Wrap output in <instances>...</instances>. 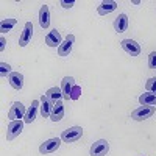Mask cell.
Returning a JSON list of instances; mask_svg holds the SVG:
<instances>
[{
    "instance_id": "cell-1",
    "label": "cell",
    "mask_w": 156,
    "mask_h": 156,
    "mask_svg": "<svg viewBox=\"0 0 156 156\" xmlns=\"http://www.w3.org/2000/svg\"><path fill=\"white\" fill-rule=\"evenodd\" d=\"M81 136H83V128L81 126H72V128H67L66 131H62L61 140L70 144V142H76Z\"/></svg>"
},
{
    "instance_id": "cell-2",
    "label": "cell",
    "mask_w": 156,
    "mask_h": 156,
    "mask_svg": "<svg viewBox=\"0 0 156 156\" xmlns=\"http://www.w3.org/2000/svg\"><path fill=\"white\" fill-rule=\"evenodd\" d=\"M154 114V106H139L137 109H134L131 112V119L140 122V120H145V119H150V117Z\"/></svg>"
},
{
    "instance_id": "cell-3",
    "label": "cell",
    "mask_w": 156,
    "mask_h": 156,
    "mask_svg": "<svg viewBox=\"0 0 156 156\" xmlns=\"http://www.w3.org/2000/svg\"><path fill=\"white\" fill-rule=\"evenodd\" d=\"M25 114H27L25 106L22 105L20 101H14L12 106H11V109H9V112H8V119H11V122L12 120H20L22 117H25Z\"/></svg>"
},
{
    "instance_id": "cell-4",
    "label": "cell",
    "mask_w": 156,
    "mask_h": 156,
    "mask_svg": "<svg viewBox=\"0 0 156 156\" xmlns=\"http://www.w3.org/2000/svg\"><path fill=\"white\" fill-rule=\"evenodd\" d=\"M109 150V144L108 140L100 139L97 142H94L92 147H90V156H105Z\"/></svg>"
},
{
    "instance_id": "cell-5",
    "label": "cell",
    "mask_w": 156,
    "mask_h": 156,
    "mask_svg": "<svg viewBox=\"0 0 156 156\" xmlns=\"http://www.w3.org/2000/svg\"><path fill=\"white\" fill-rule=\"evenodd\" d=\"M120 45L128 55H131V56H139L140 55V45L136 41H133V39H123V41L120 42Z\"/></svg>"
},
{
    "instance_id": "cell-6",
    "label": "cell",
    "mask_w": 156,
    "mask_h": 156,
    "mask_svg": "<svg viewBox=\"0 0 156 156\" xmlns=\"http://www.w3.org/2000/svg\"><path fill=\"white\" fill-rule=\"evenodd\" d=\"M59 145H61V139L53 137V139H48V140H45L44 144H42L41 147H39V151H41L42 154H50V153L56 151V150L59 148Z\"/></svg>"
},
{
    "instance_id": "cell-7",
    "label": "cell",
    "mask_w": 156,
    "mask_h": 156,
    "mask_svg": "<svg viewBox=\"0 0 156 156\" xmlns=\"http://www.w3.org/2000/svg\"><path fill=\"white\" fill-rule=\"evenodd\" d=\"M23 129V122L22 120H12L8 125V131H6V139L12 140L14 137H17Z\"/></svg>"
},
{
    "instance_id": "cell-8",
    "label": "cell",
    "mask_w": 156,
    "mask_h": 156,
    "mask_svg": "<svg viewBox=\"0 0 156 156\" xmlns=\"http://www.w3.org/2000/svg\"><path fill=\"white\" fill-rule=\"evenodd\" d=\"M73 42H75V36L73 34H67V37L64 39V42H61V45L58 47V55L59 56H67L72 51Z\"/></svg>"
},
{
    "instance_id": "cell-9",
    "label": "cell",
    "mask_w": 156,
    "mask_h": 156,
    "mask_svg": "<svg viewBox=\"0 0 156 156\" xmlns=\"http://www.w3.org/2000/svg\"><path fill=\"white\" fill-rule=\"evenodd\" d=\"M31 34H33V23L31 22H27L25 23V27H23V31L19 37V45L20 47H25L30 41H31Z\"/></svg>"
},
{
    "instance_id": "cell-10",
    "label": "cell",
    "mask_w": 156,
    "mask_h": 156,
    "mask_svg": "<svg viewBox=\"0 0 156 156\" xmlns=\"http://www.w3.org/2000/svg\"><path fill=\"white\" fill-rule=\"evenodd\" d=\"M64 117V103L59 100L56 103H53V109H51V114H50V120L51 122H59L62 120Z\"/></svg>"
},
{
    "instance_id": "cell-11",
    "label": "cell",
    "mask_w": 156,
    "mask_h": 156,
    "mask_svg": "<svg viewBox=\"0 0 156 156\" xmlns=\"http://www.w3.org/2000/svg\"><path fill=\"white\" fill-rule=\"evenodd\" d=\"M115 9H117V2H114V0H105V2H101L100 6L97 8V12L100 16H106Z\"/></svg>"
},
{
    "instance_id": "cell-12",
    "label": "cell",
    "mask_w": 156,
    "mask_h": 156,
    "mask_svg": "<svg viewBox=\"0 0 156 156\" xmlns=\"http://www.w3.org/2000/svg\"><path fill=\"white\" fill-rule=\"evenodd\" d=\"M73 78L72 76H64L62 78V84H61V92H62V97L69 100L70 98V92H72V89H73Z\"/></svg>"
},
{
    "instance_id": "cell-13",
    "label": "cell",
    "mask_w": 156,
    "mask_h": 156,
    "mask_svg": "<svg viewBox=\"0 0 156 156\" xmlns=\"http://www.w3.org/2000/svg\"><path fill=\"white\" fill-rule=\"evenodd\" d=\"M45 44L48 45V47H59L61 45V33L55 28V30H51L48 34H47V37H45Z\"/></svg>"
},
{
    "instance_id": "cell-14",
    "label": "cell",
    "mask_w": 156,
    "mask_h": 156,
    "mask_svg": "<svg viewBox=\"0 0 156 156\" xmlns=\"http://www.w3.org/2000/svg\"><path fill=\"white\" fill-rule=\"evenodd\" d=\"M39 25L42 28H48L50 25V9L47 5L41 6V9H39Z\"/></svg>"
},
{
    "instance_id": "cell-15",
    "label": "cell",
    "mask_w": 156,
    "mask_h": 156,
    "mask_svg": "<svg viewBox=\"0 0 156 156\" xmlns=\"http://www.w3.org/2000/svg\"><path fill=\"white\" fill-rule=\"evenodd\" d=\"M128 28V17L126 14H119L117 19L114 20V30L117 33H125Z\"/></svg>"
},
{
    "instance_id": "cell-16",
    "label": "cell",
    "mask_w": 156,
    "mask_h": 156,
    "mask_svg": "<svg viewBox=\"0 0 156 156\" xmlns=\"http://www.w3.org/2000/svg\"><path fill=\"white\" fill-rule=\"evenodd\" d=\"M39 108H41V115L45 119V117H48V115L51 114L53 103L50 101V98H48L47 95H42V97H41V106H39Z\"/></svg>"
},
{
    "instance_id": "cell-17",
    "label": "cell",
    "mask_w": 156,
    "mask_h": 156,
    "mask_svg": "<svg viewBox=\"0 0 156 156\" xmlns=\"http://www.w3.org/2000/svg\"><path fill=\"white\" fill-rule=\"evenodd\" d=\"M8 80H9V84L14 89H17V90H20L23 87V75L19 73V72H11V75L8 76Z\"/></svg>"
},
{
    "instance_id": "cell-18",
    "label": "cell",
    "mask_w": 156,
    "mask_h": 156,
    "mask_svg": "<svg viewBox=\"0 0 156 156\" xmlns=\"http://www.w3.org/2000/svg\"><path fill=\"white\" fill-rule=\"evenodd\" d=\"M39 103H41V100H33L31 101V106L27 109V114H25V123H31L36 119V112H37V108H39Z\"/></svg>"
},
{
    "instance_id": "cell-19",
    "label": "cell",
    "mask_w": 156,
    "mask_h": 156,
    "mask_svg": "<svg viewBox=\"0 0 156 156\" xmlns=\"http://www.w3.org/2000/svg\"><path fill=\"white\" fill-rule=\"evenodd\" d=\"M139 101H140V105H144V106H153V105H156V94L145 92L139 97Z\"/></svg>"
},
{
    "instance_id": "cell-20",
    "label": "cell",
    "mask_w": 156,
    "mask_h": 156,
    "mask_svg": "<svg viewBox=\"0 0 156 156\" xmlns=\"http://www.w3.org/2000/svg\"><path fill=\"white\" fill-rule=\"evenodd\" d=\"M17 23V20L16 19H12V17H9V19H3L2 22H0V31L2 33H8V31H11L12 30V27Z\"/></svg>"
},
{
    "instance_id": "cell-21",
    "label": "cell",
    "mask_w": 156,
    "mask_h": 156,
    "mask_svg": "<svg viewBox=\"0 0 156 156\" xmlns=\"http://www.w3.org/2000/svg\"><path fill=\"white\" fill-rule=\"evenodd\" d=\"M45 95L50 98L51 103H56V101H59V98L62 97V92H61V89H59V87H50V89L47 90V94H45Z\"/></svg>"
},
{
    "instance_id": "cell-22",
    "label": "cell",
    "mask_w": 156,
    "mask_h": 156,
    "mask_svg": "<svg viewBox=\"0 0 156 156\" xmlns=\"http://www.w3.org/2000/svg\"><path fill=\"white\" fill-rule=\"evenodd\" d=\"M6 75H11V66L6 62H0V76L5 78Z\"/></svg>"
},
{
    "instance_id": "cell-23",
    "label": "cell",
    "mask_w": 156,
    "mask_h": 156,
    "mask_svg": "<svg viewBox=\"0 0 156 156\" xmlns=\"http://www.w3.org/2000/svg\"><path fill=\"white\" fill-rule=\"evenodd\" d=\"M145 89H147V92H153V94H156V76L150 78V80L145 83Z\"/></svg>"
},
{
    "instance_id": "cell-24",
    "label": "cell",
    "mask_w": 156,
    "mask_h": 156,
    "mask_svg": "<svg viewBox=\"0 0 156 156\" xmlns=\"http://www.w3.org/2000/svg\"><path fill=\"white\" fill-rule=\"evenodd\" d=\"M81 95V87L80 86H73L72 92H70V100H78Z\"/></svg>"
},
{
    "instance_id": "cell-25",
    "label": "cell",
    "mask_w": 156,
    "mask_h": 156,
    "mask_svg": "<svg viewBox=\"0 0 156 156\" xmlns=\"http://www.w3.org/2000/svg\"><path fill=\"white\" fill-rule=\"evenodd\" d=\"M148 67L156 69V51H151L150 56H148Z\"/></svg>"
},
{
    "instance_id": "cell-26",
    "label": "cell",
    "mask_w": 156,
    "mask_h": 156,
    "mask_svg": "<svg viewBox=\"0 0 156 156\" xmlns=\"http://www.w3.org/2000/svg\"><path fill=\"white\" fill-rule=\"evenodd\" d=\"M73 5H75L73 0H72V2H66V0H62V2H61V6L62 8H72Z\"/></svg>"
},
{
    "instance_id": "cell-27",
    "label": "cell",
    "mask_w": 156,
    "mask_h": 156,
    "mask_svg": "<svg viewBox=\"0 0 156 156\" xmlns=\"http://www.w3.org/2000/svg\"><path fill=\"white\" fill-rule=\"evenodd\" d=\"M5 50V37L2 36L0 37V51H3Z\"/></svg>"
}]
</instances>
